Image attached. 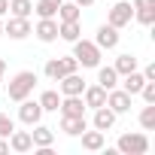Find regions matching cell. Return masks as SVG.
<instances>
[{"mask_svg":"<svg viewBox=\"0 0 155 155\" xmlns=\"http://www.w3.org/2000/svg\"><path fill=\"white\" fill-rule=\"evenodd\" d=\"M34 85H37V73H34V70H21V73H15L12 79H9V101L18 104V101L31 97Z\"/></svg>","mask_w":155,"mask_h":155,"instance_id":"cell-1","label":"cell"},{"mask_svg":"<svg viewBox=\"0 0 155 155\" xmlns=\"http://www.w3.org/2000/svg\"><path fill=\"white\" fill-rule=\"evenodd\" d=\"M73 58L82 67H101V49L94 46V40H73Z\"/></svg>","mask_w":155,"mask_h":155,"instance_id":"cell-2","label":"cell"},{"mask_svg":"<svg viewBox=\"0 0 155 155\" xmlns=\"http://www.w3.org/2000/svg\"><path fill=\"white\" fill-rule=\"evenodd\" d=\"M116 152L122 155H146L149 152V137L146 134H122L116 143Z\"/></svg>","mask_w":155,"mask_h":155,"instance_id":"cell-3","label":"cell"},{"mask_svg":"<svg viewBox=\"0 0 155 155\" xmlns=\"http://www.w3.org/2000/svg\"><path fill=\"white\" fill-rule=\"evenodd\" d=\"M76 67H79V61H76L73 55H67V58H49V61H46V76H49L52 82H58L61 76L76 73Z\"/></svg>","mask_w":155,"mask_h":155,"instance_id":"cell-4","label":"cell"},{"mask_svg":"<svg viewBox=\"0 0 155 155\" xmlns=\"http://www.w3.org/2000/svg\"><path fill=\"white\" fill-rule=\"evenodd\" d=\"M131 18H134V6L128 3V0H119V3L110 9V15H107V25L125 28V25H131Z\"/></svg>","mask_w":155,"mask_h":155,"instance_id":"cell-5","label":"cell"},{"mask_svg":"<svg viewBox=\"0 0 155 155\" xmlns=\"http://www.w3.org/2000/svg\"><path fill=\"white\" fill-rule=\"evenodd\" d=\"M21 107H18V119L28 125V128H34L40 119H43V107H40V101H31V97H25V101H18Z\"/></svg>","mask_w":155,"mask_h":155,"instance_id":"cell-6","label":"cell"},{"mask_svg":"<svg viewBox=\"0 0 155 155\" xmlns=\"http://www.w3.org/2000/svg\"><path fill=\"white\" fill-rule=\"evenodd\" d=\"M107 107L119 116V113H128L131 110V94L125 91V88H110L107 91Z\"/></svg>","mask_w":155,"mask_h":155,"instance_id":"cell-7","label":"cell"},{"mask_svg":"<svg viewBox=\"0 0 155 155\" xmlns=\"http://www.w3.org/2000/svg\"><path fill=\"white\" fill-rule=\"evenodd\" d=\"M3 34H9L12 40H25V37H31L34 31H31V21H28V18H18V15H9V21L3 25Z\"/></svg>","mask_w":155,"mask_h":155,"instance_id":"cell-8","label":"cell"},{"mask_svg":"<svg viewBox=\"0 0 155 155\" xmlns=\"http://www.w3.org/2000/svg\"><path fill=\"white\" fill-rule=\"evenodd\" d=\"M94 46L104 52V49H116L119 46V28L113 25H101L97 28V37H94Z\"/></svg>","mask_w":155,"mask_h":155,"instance_id":"cell-9","label":"cell"},{"mask_svg":"<svg viewBox=\"0 0 155 155\" xmlns=\"http://www.w3.org/2000/svg\"><path fill=\"white\" fill-rule=\"evenodd\" d=\"M58 110H61V116H85V101H82V94H64Z\"/></svg>","mask_w":155,"mask_h":155,"instance_id":"cell-10","label":"cell"},{"mask_svg":"<svg viewBox=\"0 0 155 155\" xmlns=\"http://www.w3.org/2000/svg\"><path fill=\"white\" fill-rule=\"evenodd\" d=\"M134 18L140 21V25H155V0H134Z\"/></svg>","mask_w":155,"mask_h":155,"instance_id":"cell-11","label":"cell"},{"mask_svg":"<svg viewBox=\"0 0 155 155\" xmlns=\"http://www.w3.org/2000/svg\"><path fill=\"white\" fill-rule=\"evenodd\" d=\"M34 34H37L40 43H55L58 40V21L55 18H40V25L34 28Z\"/></svg>","mask_w":155,"mask_h":155,"instance_id":"cell-12","label":"cell"},{"mask_svg":"<svg viewBox=\"0 0 155 155\" xmlns=\"http://www.w3.org/2000/svg\"><path fill=\"white\" fill-rule=\"evenodd\" d=\"M85 128H88L85 116H61V131H64L67 137H79Z\"/></svg>","mask_w":155,"mask_h":155,"instance_id":"cell-13","label":"cell"},{"mask_svg":"<svg viewBox=\"0 0 155 155\" xmlns=\"http://www.w3.org/2000/svg\"><path fill=\"white\" fill-rule=\"evenodd\" d=\"M61 94H82L85 91V79L79 73H67V76H61Z\"/></svg>","mask_w":155,"mask_h":155,"instance_id":"cell-14","label":"cell"},{"mask_svg":"<svg viewBox=\"0 0 155 155\" xmlns=\"http://www.w3.org/2000/svg\"><path fill=\"white\" fill-rule=\"evenodd\" d=\"M82 101H85V107L97 110V107H104V104H107V88H104V85H85Z\"/></svg>","mask_w":155,"mask_h":155,"instance_id":"cell-15","label":"cell"},{"mask_svg":"<svg viewBox=\"0 0 155 155\" xmlns=\"http://www.w3.org/2000/svg\"><path fill=\"white\" fill-rule=\"evenodd\" d=\"M9 149H12V152H31V149H34L31 131H12V134H9Z\"/></svg>","mask_w":155,"mask_h":155,"instance_id":"cell-16","label":"cell"},{"mask_svg":"<svg viewBox=\"0 0 155 155\" xmlns=\"http://www.w3.org/2000/svg\"><path fill=\"white\" fill-rule=\"evenodd\" d=\"M113 125H116V113H113L107 104L97 107V110H94V128H97V131H110Z\"/></svg>","mask_w":155,"mask_h":155,"instance_id":"cell-17","label":"cell"},{"mask_svg":"<svg viewBox=\"0 0 155 155\" xmlns=\"http://www.w3.org/2000/svg\"><path fill=\"white\" fill-rule=\"evenodd\" d=\"M31 140H34V149H40V146H52L55 143V134H52V128H46V125H34V131H31Z\"/></svg>","mask_w":155,"mask_h":155,"instance_id":"cell-18","label":"cell"},{"mask_svg":"<svg viewBox=\"0 0 155 155\" xmlns=\"http://www.w3.org/2000/svg\"><path fill=\"white\" fill-rule=\"evenodd\" d=\"M79 137H82V149H88V152L104 149V131H97V128H94V131H88V128H85Z\"/></svg>","mask_w":155,"mask_h":155,"instance_id":"cell-19","label":"cell"},{"mask_svg":"<svg viewBox=\"0 0 155 155\" xmlns=\"http://www.w3.org/2000/svg\"><path fill=\"white\" fill-rule=\"evenodd\" d=\"M143 73H137V70H131V73H125V82H122V88L134 97V94H140V88H143Z\"/></svg>","mask_w":155,"mask_h":155,"instance_id":"cell-20","label":"cell"},{"mask_svg":"<svg viewBox=\"0 0 155 155\" xmlns=\"http://www.w3.org/2000/svg\"><path fill=\"white\" fill-rule=\"evenodd\" d=\"M79 15H82V6L73 3V0L58 6V18H61V21H79Z\"/></svg>","mask_w":155,"mask_h":155,"instance_id":"cell-21","label":"cell"},{"mask_svg":"<svg viewBox=\"0 0 155 155\" xmlns=\"http://www.w3.org/2000/svg\"><path fill=\"white\" fill-rule=\"evenodd\" d=\"M97 85H104L107 91L119 85V73H116V67H101V70H97Z\"/></svg>","mask_w":155,"mask_h":155,"instance_id":"cell-22","label":"cell"},{"mask_svg":"<svg viewBox=\"0 0 155 155\" xmlns=\"http://www.w3.org/2000/svg\"><path fill=\"white\" fill-rule=\"evenodd\" d=\"M58 104H61V94L58 91H43L40 94V107H43V113H58Z\"/></svg>","mask_w":155,"mask_h":155,"instance_id":"cell-23","label":"cell"},{"mask_svg":"<svg viewBox=\"0 0 155 155\" xmlns=\"http://www.w3.org/2000/svg\"><path fill=\"white\" fill-rule=\"evenodd\" d=\"M58 37L73 43V40H79V21H61L58 25Z\"/></svg>","mask_w":155,"mask_h":155,"instance_id":"cell-24","label":"cell"},{"mask_svg":"<svg viewBox=\"0 0 155 155\" xmlns=\"http://www.w3.org/2000/svg\"><path fill=\"white\" fill-rule=\"evenodd\" d=\"M31 12H34V3H31V0H9V15L28 18Z\"/></svg>","mask_w":155,"mask_h":155,"instance_id":"cell-25","label":"cell"},{"mask_svg":"<svg viewBox=\"0 0 155 155\" xmlns=\"http://www.w3.org/2000/svg\"><path fill=\"white\" fill-rule=\"evenodd\" d=\"M113 67H116V73H119V76H125V73L137 70V58H134V55H119Z\"/></svg>","mask_w":155,"mask_h":155,"instance_id":"cell-26","label":"cell"},{"mask_svg":"<svg viewBox=\"0 0 155 155\" xmlns=\"http://www.w3.org/2000/svg\"><path fill=\"white\" fill-rule=\"evenodd\" d=\"M140 125L146 131H155V104H146L143 113H140Z\"/></svg>","mask_w":155,"mask_h":155,"instance_id":"cell-27","label":"cell"},{"mask_svg":"<svg viewBox=\"0 0 155 155\" xmlns=\"http://www.w3.org/2000/svg\"><path fill=\"white\" fill-rule=\"evenodd\" d=\"M12 131H15V122H12L6 113H0V137H9Z\"/></svg>","mask_w":155,"mask_h":155,"instance_id":"cell-28","label":"cell"},{"mask_svg":"<svg viewBox=\"0 0 155 155\" xmlns=\"http://www.w3.org/2000/svg\"><path fill=\"white\" fill-rule=\"evenodd\" d=\"M140 94H143V101H146V104H155V82H149V79H146V82H143V88H140Z\"/></svg>","mask_w":155,"mask_h":155,"instance_id":"cell-29","label":"cell"},{"mask_svg":"<svg viewBox=\"0 0 155 155\" xmlns=\"http://www.w3.org/2000/svg\"><path fill=\"white\" fill-rule=\"evenodd\" d=\"M143 79H149V82H155V64H149V67L143 70Z\"/></svg>","mask_w":155,"mask_h":155,"instance_id":"cell-30","label":"cell"},{"mask_svg":"<svg viewBox=\"0 0 155 155\" xmlns=\"http://www.w3.org/2000/svg\"><path fill=\"white\" fill-rule=\"evenodd\" d=\"M6 12H9V0H0V18H3Z\"/></svg>","mask_w":155,"mask_h":155,"instance_id":"cell-31","label":"cell"},{"mask_svg":"<svg viewBox=\"0 0 155 155\" xmlns=\"http://www.w3.org/2000/svg\"><path fill=\"white\" fill-rule=\"evenodd\" d=\"M3 152H9V143H6L3 137H0V155H3Z\"/></svg>","mask_w":155,"mask_h":155,"instance_id":"cell-32","label":"cell"},{"mask_svg":"<svg viewBox=\"0 0 155 155\" xmlns=\"http://www.w3.org/2000/svg\"><path fill=\"white\" fill-rule=\"evenodd\" d=\"M43 3H49V6H55V9H58V6L64 3V0H43Z\"/></svg>","mask_w":155,"mask_h":155,"instance_id":"cell-33","label":"cell"},{"mask_svg":"<svg viewBox=\"0 0 155 155\" xmlns=\"http://www.w3.org/2000/svg\"><path fill=\"white\" fill-rule=\"evenodd\" d=\"M73 3H79V6H91L94 0H73Z\"/></svg>","mask_w":155,"mask_h":155,"instance_id":"cell-34","label":"cell"},{"mask_svg":"<svg viewBox=\"0 0 155 155\" xmlns=\"http://www.w3.org/2000/svg\"><path fill=\"white\" fill-rule=\"evenodd\" d=\"M3 73H6V61H3V58H0V76H3Z\"/></svg>","mask_w":155,"mask_h":155,"instance_id":"cell-35","label":"cell"},{"mask_svg":"<svg viewBox=\"0 0 155 155\" xmlns=\"http://www.w3.org/2000/svg\"><path fill=\"white\" fill-rule=\"evenodd\" d=\"M0 37H3V21H0Z\"/></svg>","mask_w":155,"mask_h":155,"instance_id":"cell-36","label":"cell"},{"mask_svg":"<svg viewBox=\"0 0 155 155\" xmlns=\"http://www.w3.org/2000/svg\"><path fill=\"white\" fill-rule=\"evenodd\" d=\"M0 82H3V76H0Z\"/></svg>","mask_w":155,"mask_h":155,"instance_id":"cell-37","label":"cell"}]
</instances>
